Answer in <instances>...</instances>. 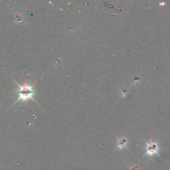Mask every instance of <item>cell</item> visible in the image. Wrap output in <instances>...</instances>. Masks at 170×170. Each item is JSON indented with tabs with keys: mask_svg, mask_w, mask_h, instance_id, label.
<instances>
[{
	"mask_svg": "<svg viewBox=\"0 0 170 170\" xmlns=\"http://www.w3.org/2000/svg\"><path fill=\"white\" fill-rule=\"evenodd\" d=\"M126 146V140L124 139H122L120 140V142H118V146L120 147H123Z\"/></svg>",
	"mask_w": 170,
	"mask_h": 170,
	"instance_id": "obj_3",
	"label": "cell"
},
{
	"mask_svg": "<svg viewBox=\"0 0 170 170\" xmlns=\"http://www.w3.org/2000/svg\"><path fill=\"white\" fill-rule=\"evenodd\" d=\"M14 82L18 85L19 88V90H17L16 92V93L18 94L19 98L17 100V101L15 102L14 104H16L17 102H19L20 100H22L23 102H26L27 100L31 99L33 100V101H35V100L33 99V95L35 94V91L34 89H33V85L29 84L27 83V82H25L23 85H21V84H19L17 82H15V80Z\"/></svg>",
	"mask_w": 170,
	"mask_h": 170,
	"instance_id": "obj_1",
	"label": "cell"
},
{
	"mask_svg": "<svg viewBox=\"0 0 170 170\" xmlns=\"http://www.w3.org/2000/svg\"><path fill=\"white\" fill-rule=\"evenodd\" d=\"M158 151V147L156 144L151 143V144H147V153L149 155H153L154 154L157 153Z\"/></svg>",
	"mask_w": 170,
	"mask_h": 170,
	"instance_id": "obj_2",
	"label": "cell"
}]
</instances>
